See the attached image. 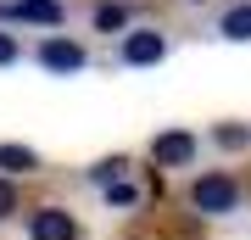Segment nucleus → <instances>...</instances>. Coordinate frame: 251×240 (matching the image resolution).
Instances as JSON below:
<instances>
[{
	"label": "nucleus",
	"mask_w": 251,
	"mask_h": 240,
	"mask_svg": "<svg viewBox=\"0 0 251 240\" xmlns=\"http://www.w3.org/2000/svg\"><path fill=\"white\" fill-rule=\"evenodd\" d=\"M151 157H156V168H184V162L196 157V134H184V129L156 134V140H151Z\"/></svg>",
	"instance_id": "2"
},
{
	"label": "nucleus",
	"mask_w": 251,
	"mask_h": 240,
	"mask_svg": "<svg viewBox=\"0 0 251 240\" xmlns=\"http://www.w3.org/2000/svg\"><path fill=\"white\" fill-rule=\"evenodd\" d=\"M162 56H168V39L151 34V28H140V34L123 39V62L128 67H151V62H162Z\"/></svg>",
	"instance_id": "3"
},
{
	"label": "nucleus",
	"mask_w": 251,
	"mask_h": 240,
	"mask_svg": "<svg viewBox=\"0 0 251 240\" xmlns=\"http://www.w3.org/2000/svg\"><path fill=\"white\" fill-rule=\"evenodd\" d=\"M190 201H196V213H234V201H240V190H234L229 173H201L196 190H190Z\"/></svg>",
	"instance_id": "1"
},
{
	"label": "nucleus",
	"mask_w": 251,
	"mask_h": 240,
	"mask_svg": "<svg viewBox=\"0 0 251 240\" xmlns=\"http://www.w3.org/2000/svg\"><path fill=\"white\" fill-rule=\"evenodd\" d=\"M106 196H112L117 207H134V185H112V190H106Z\"/></svg>",
	"instance_id": "11"
},
{
	"label": "nucleus",
	"mask_w": 251,
	"mask_h": 240,
	"mask_svg": "<svg viewBox=\"0 0 251 240\" xmlns=\"http://www.w3.org/2000/svg\"><path fill=\"white\" fill-rule=\"evenodd\" d=\"M123 17H128L123 6H100V11H95V28H106V34H112V28H123Z\"/></svg>",
	"instance_id": "9"
},
{
	"label": "nucleus",
	"mask_w": 251,
	"mask_h": 240,
	"mask_svg": "<svg viewBox=\"0 0 251 240\" xmlns=\"http://www.w3.org/2000/svg\"><path fill=\"white\" fill-rule=\"evenodd\" d=\"M0 168H6V173H28V168H34V151H23V145H0Z\"/></svg>",
	"instance_id": "7"
},
{
	"label": "nucleus",
	"mask_w": 251,
	"mask_h": 240,
	"mask_svg": "<svg viewBox=\"0 0 251 240\" xmlns=\"http://www.w3.org/2000/svg\"><path fill=\"white\" fill-rule=\"evenodd\" d=\"M0 11L28 17V23H56V17H62V6H56V0H11V6H0Z\"/></svg>",
	"instance_id": "6"
},
{
	"label": "nucleus",
	"mask_w": 251,
	"mask_h": 240,
	"mask_svg": "<svg viewBox=\"0 0 251 240\" xmlns=\"http://www.w3.org/2000/svg\"><path fill=\"white\" fill-rule=\"evenodd\" d=\"M6 62H17V39H11V34H0V67H6Z\"/></svg>",
	"instance_id": "12"
},
{
	"label": "nucleus",
	"mask_w": 251,
	"mask_h": 240,
	"mask_svg": "<svg viewBox=\"0 0 251 240\" xmlns=\"http://www.w3.org/2000/svg\"><path fill=\"white\" fill-rule=\"evenodd\" d=\"M39 62H45L50 73H78L84 67V51L73 39H45V45H39Z\"/></svg>",
	"instance_id": "5"
},
{
	"label": "nucleus",
	"mask_w": 251,
	"mask_h": 240,
	"mask_svg": "<svg viewBox=\"0 0 251 240\" xmlns=\"http://www.w3.org/2000/svg\"><path fill=\"white\" fill-rule=\"evenodd\" d=\"M28 229H34V240H78V223H73L62 207H39Z\"/></svg>",
	"instance_id": "4"
},
{
	"label": "nucleus",
	"mask_w": 251,
	"mask_h": 240,
	"mask_svg": "<svg viewBox=\"0 0 251 240\" xmlns=\"http://www.w3.org/2000/svg\"><path fill=\"white\" fill-rule=\"evenodd\" d=\"M224 34L229 39H251V6H234L229 17H224Z\"/></svg>",
	"instance_id": "8"
},
{
	"label": "nucleus",
	"mask_w": 251,
	"mask_h": 240,
	"mask_svg": "<svg viewBox=\"0 0 251 240\" xmlns=\"http://www.w3.org/2000/svg\"><path fill=\"white\" fill-rule=\"evenodd\" d=\"M17 213V190H11V179H0V218Z\"/></svg>",
	"instance_id": "10"
}]
</instances>
